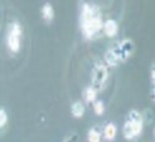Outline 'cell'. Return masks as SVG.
<instances>
[{
  "mask_svg": "<svg viewBox=\"0 0 155 142\" xmlns=\"http://www.w3.org/2000/svg\"><path fill=\"white\" fill-rule=\"evenodd\" d=\"M20 34H21V30L20 27L14 23V24L10 27L9 30V37H8V47L9 49L13 52H18L19 50V47H20Z\"/></svg>",
  "mask_w": 155,
  "mask_h": 142,
  "instance_id": "obj_3",
  "label": "cell"
},
{
  "mask_svg": "<svg viewBox=\"0 0 155 142\" xmlns=\"http://www.w3.org/2000/svg\"><path fill=\"white\" fill-rule=\"evenodd\" d=\"M6 120H8V116H6L5 111L4 109H0V127H4L6 123Z\"/></svg>",
  "mask_w": 155,
  "mask_h": 142,
  "instance_id": "obj_11",
  "label": "cell"
},
{
  "mask_svg": "<svg viewBox=\"0 0 155 142\" xmlns=\"http://www.w3.org/2000/svg\"><path fill=\"white\" fill-rule=\"evenodd\" d=\"M81 24L83 33L86 37L92 38L98 30L102 28V21H101V15L95 6L84 5L82 10V17H81Z\"/></svg>",
  "mask_w": 155,
  "mask_h": 142,
  "instance_id": "obj_1",
  "label": "cell"
},
{
  "mask_svg": "<svg viewBox=\"0 0 155 142\" xmlns=\"http://www.w3.org/2000/svg\"><path fill=\"white\" fill-rule=\"evenodd\" d=\"M95 111L97 115H102L104 113V105L102 102H96L95 103Z\"/></svg>",
  "mask_w": 155,
  "mask_h": 142,
  "instance_id": "obj_12",
  "label": "cell"
},
{
  "mask_svg": "<svg viewBox=\"0 0 155 142\" xmlns=\"http://www.w3.org/2000/svg\"><path fill=\"white\" fill-rule=\"evenodd\" d=\"M84 97H86V101L92 102L96 98V91L94 88H87L86 92H84Z\"/></svg>",
  "mask_w": 155,
  "mask_h": 142,
  "instance_id": "obj_9",
  "label": "cell"
},
{
  "mask_svg": "<svg viewBox=\"0 0 155 142\" xmlns=\"http://www.w3.org/2000/svg\"><path fill=\"white\" fill-rule=\"evenodd\" d=\"M105 136L107 140H114L115 136H116V127H115V124L112 123H108L106 126V128H105Z\"/></svg>",
  "mask_w": 155,
  "mask_h": 142,
  "instance_id": "obj_6",
  "label": "cell"
},
{
  "mask_svg": "<svg viewBox=\"0 0 155 142\" xmlns=\"http://www.w3.org/2000/svg\"><path fill=\"white\" fill-rule=\"evenodd\" d=\"M107 79V70L104 66H97L94 70V87L101 88Z\"/></svg>",
  "mask_w": 155,
  "mask_h": 142,
  "instance_id": "obj_4",
  "label": "cell"
},
{
  "mask_svg": "<svg viewBox=\"0 0 155 142\" xmlns=\"http://www.w3.org/2000/svg\"><path fill=\"white\" fill-rule=\"evenodd\" d=\"M83 111H84V108L81 102H76V103L72 105V113L74 117H81L83 115Z\"/></svg>",
  "mask_w": 155,
  "mask_h": 142,
  "instance_id": "obj_7",
  "label": "cell"
},
{
  "mask_svg": "<svg viewBox=\"0 0 155 142\" xmlns=\"http://www.w3.org/2000/svg\"><path fill=\"white\" fill-rule=\"evenodd\" d=\"M42 13H43V18H44L45 20H52V19H53V8H52L49 4H47V5L43 6Z\"/></svg>",
  "mask_w": 155,
  "mask_h": 142,
  "instance_id": "obj_8",
  "label": "cell"
},
{
  "mask_svg": "<svg viewBox=\"0 0 155 142\" xmlns=\"http://www.w3.org/2000/svg\"><path fill=\"white\" fill-rule=\"evenodd\" d=\"M104 28H105V31L108 37H114V35H116V33H117V24H116L114 20H107L105 23Z\"/></svg>",
  "mask_w": 155,
  "mask_h": 142,
  "instance_id": "obj_5",
  "label": "cell"
},
{
  "mask_svg": "<svg viewBox=\"0 0 155 142\" xmlns=\"http://www.w3.org/2000/svg\"><path fill=\"white\" fill-rule=\"evenodd\" d=\"M143 128V123L139 115L136 113V111H134L130 115V118L126 121L125 126H124V136H125L127 140H133L136 136L140 135Z\"/></svg>",
  "mask_w": 155,
  "mask_h": 142,
  "instance_id": "obj_2",
  "label": "cell"
},
{
  "mask_svg": "<svg viewBox=\"0 0 155 142\" xmlns=\"http://www.w3.org/2000/svg\"><path fill=\"white\" fill-rule=\"evenodd\" d=\"M88 141L90 142H100V133L95 130L90 131L88 133Z\"/></svg>",
  "mask_w": 155,
  "mask_h": 142,
  "instance_id": "obj_10",
  "label": "cell"
}]
</instances>
